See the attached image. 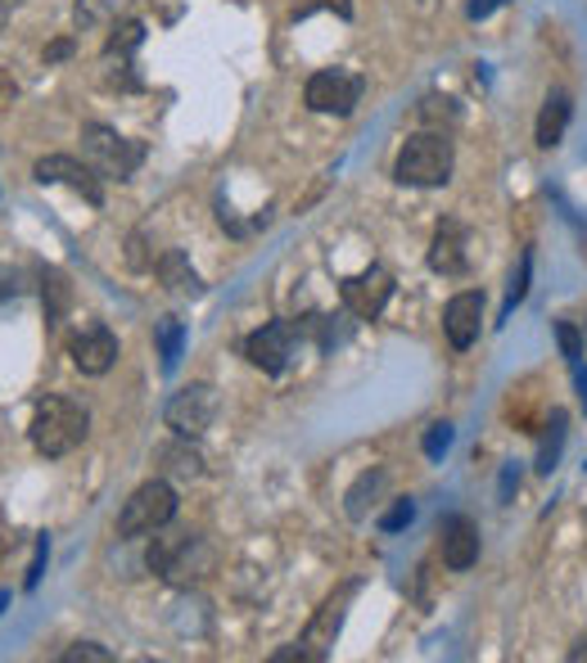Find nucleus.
<instances>
[{
  "mask_svg": "<svg viewBox=\"0 0 587 663\" xmlns=\"http://www.w3.org/2000/svg\"><path fill=\"white\" fill-rule=\"evenodd\" d=\"M91 434V411L82 402L63 392H45L41 402L32 407V425H28V438L37 447V456L45 460H59V456H73Z\"/></svg>",
  "mask_w": 587,
  "mask_h": 663,
  "instance_id": "nucleus-1",
  "label": "nucleus"
},
{
  "mask_svg": "<svg viewBox=\"0 0 587 663\" xmlns=\"http://www.w3.org/2000/svg\"><path fill=\"white\" fill-rule=\"evenodd\" d=\"M213 564H217L213 547L200 533H190V528H185V533H163V528H159V533L150 538V547H145V569L154 578L172 582V586H190V582L209 578Z\"/></svg>",
  "mask_w": 587,
  "mask_h": 663,
  "instance_id": "nucleus-2",
  "label": "nucleus"
},
{
  "mask_svg": "<svg viewBox=\"0 0 587 663\" xmlns=\"http://www.w3.org/2000/svg\"><path fill=\"white\" fill-rule=\"evenodd\" d=\"M452 163H456V150H452L447 131H416V136H407V145L398 150L394 176L403 185H416V190H438L452 181Z\"/></svg>",
  "mask_w": 587,
  "mask_h": 663,
  "instance_id": "nucleus-3",
  "label": "nucleus"
},
{
  "mask_svg": "<svg viewBox=\"0 0 587 663\" xmlns=\"http://www.w3.org/2000/svg\"><path fill=\"white\" fill-rule=\"evenodd\" d=\"M78 141H82V159L104 181H132L136 167L145 163V145L122 136V131H113V126H104V122H87Z\"/></svg>",
  "mask_w": 587,
  "mask_h": 663,
  "instance_id": "nucleus-4",
  "label": "nucleus"
},
{
  "mask_svg": "<svg viewBox=\"0 0 587 663\" xmlns=\"http://www.w3.org/2000/svg\"><path fill=\"white\" fill-rule=\"evenodd\" d=\"M176 519V492L168 479H150L141 483L132 497L122 501L118 510V538L122 542H136V538H154L159 528H168Z\"/></svg>",
  "mask_w": 587,
  "mask_h": 663,
  "instance_id": "nucleus-5",
  "label": "nucleus"
},
{
  "mask_svg": "<svg viewBox=\"0 0 587 663\" xmlns=\"http://www.w3.org/2000/svg\"><path fill=\"white\" fill-rule=\"evenodd\" d=\"M213 420H217V388L213 384H185L181 392L168 397V407H163V425L181 438L209 434Z\"/></svg>",
  "mask_w": 587,
  "mask_h": 663,
  "instance_id": "nucleus-6",
  "label": "nucleus"
},
{
  "mask_svg": "<svg viewBox=\"0 0 587 663\" xmlns=\"http://www.w3.org/2000/svg\"><path fill=\"white\" fill-rule=\"evenodd\" d=\"M298 339H303V320H267L263 329H253L244 339V357L263 375H281L294 361Z\"/></svg>",
  "mask_w": 587,
  "mask_h": 663,
  "instance_id": "nucleus-7",
  "label": "nucleus"
},
{
  "mask_svg": "<svg viewBox=\"0 0 587 663\" xmlns=\"http://www.w3.org/2000/svg\"><path fill=\"white\" fill-rule=\"evenodd\" d=\"M362 91H366V82H362L357 73H348V69H321V73H312V78H307L303 100H307V109H312V113H335V118H348V113L362 104Z\"/></svg>",
  "mask_w": 587,
  "mask_h": 663,
  "instance_id": "nucleus-8",
  "label": "nucleus"
},
{
  "mask_svg": "<svg viewBox=\"0 0 587 663\" xmlns=\"http://www.w3.org/2000/svg\"><path fill=\"white\" fill-rule=\"evenodd\" d=\"M32 176L41 181V185H69V190H78L91 208H100L104 204V176L87 163V159H73V154H45V159H37L32 163Z\"/></svg>",
  "mask_w": 587,
  "mask_h": 663,
  "instance_id": "nucleus-9",
  "label": "nucleus"
},
{
  "mask_svg": "<svg viewBox=\"0 0 587 663\" xmlns=\"http://www.w3.org/2000/svg\"><path fill=\"white\" fill-rule=\"evenodd\" d=\"M340 298H344V307L357 320H375L388 307V298H394V272L379 267V262H371L366 272H357V276H348L340 285Z\"/></svg>",
  "mask_w": 587,
  "mask_h": 663,
  "instance_id": "nucleus-10",
  "label": "nucleus"
},
{
  "mask_svg": "<svg viewBox=\"0 0 587 663\" xmlns=\"http://www.w3.org/2000/svg\"><path fill=\"white\" fill-rule=\"evenodd\" d=\"M69 357H73V366H78L82 375L100 379V375H109V370H113V361H118V335H113L109 325L91 320V325L82 329V335H73Z\"/></svg>",
  "mask_w": 587,
  "mask_h": 663,
  "instance_id": "nucleus-11",
  "label": "nucleus"
},
{
  "mask_svg": "<svg viewBox=\"0 0 587 663\" xmlns=\"http://www.w3.org/2000/svg\"><path fill=\"white\" fill-rule=\"evenodd\" d=\"M479 329H484V294L466 289V294H456V298L443 307V335H447V344H452L456 353L475 348Z\"/></svg>",
  "mask_w": 587,
  "mask_h": 663,
  "instance_id": "nucleus-12",
  "label": "nucleus"
},
{
  "mask_svg": "<svg viewBox=\"0 0 587 663\" xmlns=\"http://www.w3.org/2000/svg\"><path fill=\"white\" fill-rule=\"evenodd\" d=\"M429 267L438 276H466V267H470V235H466L462 222H452V217L438 222V231L429 239Z\"/></svg>",
  "mask_w": 587,
  "mask_h": 663,
  "instance_id": "nucleus-13",
  "label": "nucleus"
},
{
  "mask_svg": "<svg viewBox=\"0 0 587 663\" xmlns=\"http://www.w3.org/2000/svg\"><path fill=\"white\" fill-rule=\"evenodd\" d=\"M438 551H443V564L447 569H470L475 560H479V528H475V519H466V514H447L443 523H438Z\"/></svg>",
  "mask_w": 587,
  "mask_h": 663,
  "instance_id": "nucleus-14",
  "label": "nucleus"
},
{
  "mask_svg": "<svg viewBox=\"0 0 587 663\" xmlns=\"http://www.w3.org/2000/svg\"><path fill=\"white\" fill-rule=\"evenodd\" d=\"M154 460H159V475L163 479H176V483H190V479H200L204 475V451L194 447V438H172V442H163L159 451H154Z\"/></svg>",
  "mask_w": 587,
  "mask_h": 663,
  "instance_id": "nucleus-15",
  "label": "nucleus"
},
{
  "mask_svg": "<svg viewBox=\"0 0 587 663\" xmlns=\"http://www.w3.org/2000/svg\"><path fill=\"white\" fill-rule=\"evenodd\" d=\"M154 276H159V285H163L168 294H204V280H200V272L190 267V257H185L181 248H168V253H159V262H154Z\"/></svg>",
  "mask_w": 587,
  "mask_h": 663,
  "instance_id": "nucleus-16",
  "label": "nucleus"
},
{
  "mask_svg": "<svg viewBox=\"0 0 587 663\" xmlns=\"http://www.w3.org/2000/svg\"><path fill=\"white\" fill-rule=\"evenodd\" d=\"M569 113H574V104H569V95H565V91H551V95L543 100L538 131H534V141H538L543 150H556V145H560L565 126H569Z\"/></svg>",
  "mask_w": 587,
  "mask_h": 663,
  "instance_id": "nucleus-17",
  "label": "nucleus"
},
{
  "mask_svg": "<svg viewBox=\"0 0 587 663\" xmlns=\"http://www.w3.org/2000/svg\"><path fill=\"white\" fill-rule=\"evenodd\" d=\"M154 348L163 357V375H172L176 361H181V353H185V325L176 316H159L154 320Z\"/></svg>",
  "mask_w": 587,
  "mask_h": 663,
  "instance_id": "nucleus-18",
  "label": "nucleus"
},
{
  "mask_svg": "<svg viewBox=\"0 0 587 663\" xmlns=\"http://www.w3.org/2000/svg\"><path fill=\"white\" fill-rule=\"evenodd\" d=\"M41 303H45L50 329H59V325H63V312H69V303H73V289H69V280H63L54 267L41 272Z\"/></svg>",
  "mask_w": 587,
  "mask_h": 663,
  "instance_id": "nucleus-19",
  "label": "nucleus"
},
{
  "mask_svg": "<svg viewBox=\"0 0 587 663\" xmlns=\"http://www.w3.org/2000/svg\"><path fill=\"white\" fill-rule=\"evenodd\" d=\"M384 483H388V470H366L353 488H348V519H366V510L379 501V492H384Z\"/></svg>",
  "mask_w": 587,
  "mask_h": 663,
  "instance_id": "nucleus-20",
  "label": "nucleus"
},
{
  "mask_svg": "<svg viewBox=\"0 0 587 663\" xmlns=\"http://www.w3.org/2000/svg\"><path fill=\"white\" fill-rule=\"evenodd\" d=\"M141 41H145V23H141V19H122V23H113L109 37H104V59H113V54L126 59Z\"/></svg>",
  "mask_w": 587,
  "mask_h": 663,
  "instance_id": "nucleus-21",
  "label": "nucleus"
},
{
  "mask_svg": "<svg viewBox=\"0 0 587 663\" xmlns=\"http://www.w3.org/2000/svg\"><path fill=\"white\" fill-rule=\"evenodd\" d=\"M456 118H462V109H456V100H447V95H425L416 104V122H429V131H443Z\"/></svg>",
  "mask_w": 587,
  "mask_h": 663,
  "instance_id": "nucleus-22",
  "label": "nucleus"
},
{
  "mask_svg": "<svg viewBox=\"0 0 587 663\" xmlns=\"http://www.w3.org/2000/svg\"><path fill=\"white\" fill-rule=\"evenodd\" d=\"M122 10V0H78L73 6V19H78V32L82 28H109Z\"/></svg>",
  "mask_w": 587,
  "mask_h": 663,
  "instance_id": "nucleus-23",
  "label": "nucleus"
},
{
  "mask_svg": "<svg viewBox=\"0 0 587 663\" xmlns=\"http://www.w3.org/2000/svg\"><path fill=\"white\" fill-rule=\"evenodd\" d=\"M529 272H534V257L529 253H519V267H515V276H510V285H506V303H502V320H510V312L525 303V294H529Z\"/></svg>",
  "mask_w": 587,
  "mask_h": 663,
  "instance_id": "nucleus-24",
  "label": "nucleus"
},
{
  "mask_svg": "<svg viewBox=\"0 0 587 663\" xmlns=\"http://www.w3.org/2000/svg\"><path fill=\"white\" fill-rule=\"evenodd\" d=\"M560 447H565V416L556 411V416H551V434L543 438V451H538V475H551V470H556Z\"/></svg>",
  "mask_w": 587,
  "mask_h": 663,
  "instance_id": "nucleus-25",
  "label": "nucleus"
},
{
  "mask_svg": "<svg viewBox=\"0 0 587 663\" xmlns=\"http://www.w3.org/2000/svg\"><path fill=\"white\" fill-rule=\"evenodd\" d=\"M416 519V501L412 497H398L394 506H388L384 514H379V528H384V533H403V528Z\"/></svg>",
  "mask_w": 587,
  "mask_h": 663,
  "instance_id": "nucleus-26",
  "label": "nucleus"
},
{
  "mask_svg": "<svg viewBox=\"0 0 587 663\" xmlns=\"http://www.w3.org/2000/svg\"><path fill=\"white\" fill-rule=\"evenodd\" d=\"M321 659H325V650H321V645H316V641H307V636H303V641H294V645H285V650H276V654H272V663H321Z\"/></svg>",
  "mask_w": 587,
  "mask_h": 663,
  "instance_id": "nucleus-27",
  "label": "nucleus"
},
{
  "mask_svg": "<svg viewBox=\"0 0 587 663\" xmlns=\"http://www.w3.org/2000/svg\"><path fill=\"white\" fill-rule=\"evenodd\" d=\"M109 659H113V650H104L100 641H78L59 654V663H109Z\"/></svg>",
  "mask_w": 587,
  "mask_h": 663,
  "instance_id": "nucleus-28",
  "label": "nucleus"
},
{
  "mask_svg": "<svg viewBox=\"0 0 587 663\" xmlns=\"http://www.w3.org/2000/svg\"><path fill=\"white\" fill-rule=\"evenodd\" d=\"M421 447H425V456H429V460H443V451L452 447V425H447V420L429 425V429H425V442H421Z\"/></svg>",
  "mask_w": 587,
  "mask_h": 663,
  "instance_id": "nucleus-29",
  "label": "nucleus"
},
{
  "mask_svg": "<svg viewBox=\"0 0 587 663\" xmlns=\"http://www.w3.org/2000/svg\"><path fill=\"white\" fill-rule=\"evenodd\" d=\"M316 10H335L340 19H353V0H298L294 6V19H307Z\"/></svg>",
  "mask_w": 587,
  "mask_h": 663,
  "instance_id": "nucleus-30",
  "label": "nucleus"
},
{
  "mask_svg": "<svg viewBox=\"0 0 587 663\" xmlns=\"http://www.w3.org/2000/svg\"><path fill=\"white\" fill-rule=\"evenodd\" d=\"M556 339H560V353L569 357V366L583 357V335H578V329L569 325V320H556Z\"/></svg>",
  "mask_w": 587,
  "mask_h": 663,
  "instance_id": "nucleus-31",
  "label": "nucleus"
},
{
  "mask_svg": "<svg viewBox=\"0 0 587 663\" xmlns=\"http://www.w3.org/2000/svg\"><path fill=\"white\" fill-rule=\"evenodd\" d=\"M45 555H50V547H45V538L37 542V555H32V564H28V578H23V591H37V582H41V573H45Z\"/></svg>",
  "mask_w": 587,
  "mask_h": 663,
  "instance_id": "nucleus-32",
  "label": "nucleus"
},
{
  "mask_svg": "<svg viewBox=\"0 0 587 663\" xmlns=\"http://www.w3.org/2000/svg\"><path fill=\"white\" fill-rule=\"evenodd\" d=\"M23 294V285H19V276L10 272V267H0V303H14Z\"/></svg>",
  "mask_w": 587,
  "mask_h": 663,
  "instance_id": "nucleus-33",
  "label": "nucleus"
},
{
  "mask_svg": "<svg viewBox=\"0 0 587 663\" xmlns=\"http://www.w3.org/2000/svg\"><path fill=\"white\" fill-rule=\"evenodd\" d=\"M69 54H73V37H59V41L45 45V63H63Z\"/></svg>",
  "mask_w": 587,
  "mask_h": 663,
  "instance_id": "nucleus-34",
  "label": "nucleus"
},
{
  "mask_svg": "<svg viewBox=\"0 0 587 663\" xmlns=\"http://www.w3.org/2000/svg\"><path fill=\"white\" fill-rule=\"evenodd\" d=\"M502 6H506V0H470L466 14H470V19H488V14H493V10H502Z\"/></svg>",
  "mask_w": 587,
  "mask_h": 663,
  "instance_id": "nucleus-35",
  "label": "nucleus"
},
{
  "mask_svg": "<svg viewBox=\"0 0 587 663\" xmlns=\"http://www.w3.org/2000/svg\"><path fill=\"white\" fill-rule=\"evenodd\" d=\"M574 388H578L583 407H587V366H583V361H574Z\"/></svg>",
  "mask_w": 587,
  "mask_h": 663,
  "instance_id": "nucleus-36",
  "label": "nucleus"
},
{
  "mask_svg": "<svg viewBox=\"0 0 587 663\" xmlns=\"http://www.w3.org/2000/svg\"><path fill=\"white\" fill-rule=\"evenodd\" d=\"M519 483V475H515V466H506L502 470V501H510V488Z\"/></svg>",
  "mask_w": 587,
  "mask_h": 663,
  "instance_id": "nucleus-37",
  "label": "nucleus"
},
{
  "mask_svg": "<svg viewBox=\"0 0 587 663\" xmlns=\"http://www.w3.org/2000/svg\"><path fill=\"white\" fill-rule=\"evenodd\" d=\"M569 659H574V663H583V659H587V636H583V641L569 650Z\"/></svg>",
  "mask_w": 587,
  "mask_h": 663,
  "instance_id": "nucleus-38",
  "label": "nucleus"
},
{
  "mask_svg": "<svg viewBox=\"0 0 587 663\" xmlns=\"http://www.w3.org/2000/svg\"><path fill=\"white\" fill-rule=\"evenodd\" d=\"M14 6H19V0H0V19H6V14H14Z\"/></svg>",
  "mask_w": 587,
  "mask_h": 663,
  "instance_id": "nucleus-39",
  "label": "nucleus"
}]
</instances>
